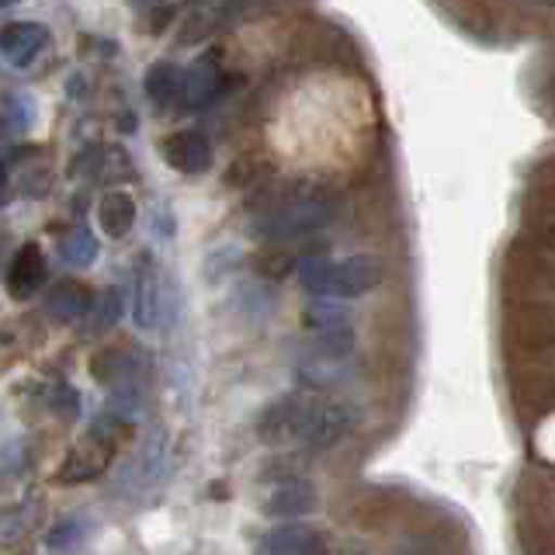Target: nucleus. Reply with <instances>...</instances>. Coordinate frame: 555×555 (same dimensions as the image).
Listing matches in <instances>:
<instances>
[{"label":"nucleus","mask_w":555,"mask_h":555,"mask_svg":"<svg viewBox=\"0 0 555 555\" xmlns=\"http://www.w3.org/2000/svg\"><path fill=\"white\" fill-rule=\"evenodd\" d=\"M531 233H534V243H538V247L548 250V254H555V216H552V212L538 219Z\"/></svg>","instance_id":"nucleus-27"},{"label":"nucleus","mask_w":555,"mask_h":555,"mask_svg":"<svg viewBox=\"0 0 555 555\" xmlns=\"http://www.w3.org/2000/svg\"><path fill=\"white\" fill-rule=\"evenodd\" d=\"M94 312H98V330L115 326L118 317H121V292H118V288H108V292H104Z\"/></svg>","instance_id":"nucleus-24"},{"label":"nucleus","mask_w":555,"mask_h":555,"mask_svg":"<svg viewBox=\"0 0 555 555\" xmlns=\"http://www.w3.org/2000/svg\"><path fill=\"white\" fill-rule=\"evenodd\" d=\"M143 87H146V98L156 104V108H173V104L184 98V69L160 60L146 69Z\"/></svg>","instance_id":"nucleus-17"},{"label":"nucleus","mask_w":555,"mask_h":555,"mask_svg":"<svg viewBox=\"0 0 555 555\" xmlns=\"http://www.w3.org/2000/svg\"><path fill=\"white\" fill-rule=\"evenodd\" d=\"M35 126V101L28 94H8L4 98V132L25 135Z\"/></svg>","instance_id":"nucleus-22"},{"label":"nucleus","mask_w":555,"mask_h":555,"mask_svg":"<svg viewBox=\"0 0 555 555\" xmlns=\"http://www.w3.org/2000/svg\"><path fill=\"white\" fill-rule=\"evenodd\" d=\"M257 552L260 555H320L323 534L312 525H282L260 538Z\"/></svg>","instance_id":"nucleus-15"},{"label":"nucleus","mask_w":555,"mask_h":555,"mask_svg":"<svg viewBox=\"0 0 555 555\" xmlns=\"http://www.w3.org/2000/svg\"><path fill=\"white\" fill-rule=\"evenodd\" d=\"M264 167H260L257 160H236L233 164V170L225 173V178H230V184H240V188H254V184H260L264 181Z\"/></svg>","instance_id":"nucleus-23"},{"label":"nucleus","mask_w":555,"mask_h":555,"mask_svg":"<svg viewBox=\"0 0 555 555\" xmlns=\"http://www.w3.org/2000/svg\"><path fill=\"white\" fill-rule=\"evenodd\" d=\"M60 257H63V264L69 268H91L94 260H98V240L94 233L87 230V225H74L69 233H63L60 240Z\"/></svg>","instance_id":"nucleus-19"},{"label":"nucleus","mask_w":555,"mask_h":555,"mask_svg":"<svg viewBox=\"0 0 555 555\" xmlns=\"http://www.w3.org/2000/svg\"><path fill=\"white\" fill-rule=\"evenodd\" d=\"M219 87H222V66L212 52H205V56H198L184 69V104L191 112L208 108L219 98Z\"/></svg>","instance_id":"nucleus-12"},{"label":"nucleus","mask_w":555,"mask_h":555,"mask_svg":"<svg viewBox=\"0 0 555 555\" xmlns=\"http://www.w3.org/2000/svg\"><path fill=\"white\" fill-rule=\"evenodd\" d=\"M511 344L525 354L555 351V309L548 302H517L507 312Z\"/></svg>","instance_id":"nucleus-5"},{"label":"nucleus","mask_w":555,"mask_h":555,"mask_svg":"<svg viewBox=\"0 0 555 555\" xmlns=\"http://www.w3.org/2000/svg\"><path fill=\"white\" fill-rule=\"evenodd\" d=\"M382 278H386V268H382V260L372 254L334 260L320 299H358V295H369L372 288H378Z\"/></svg>","instance_id":"nucleus-6"},{"label":"nucleus","mask_w":555,"mask_h":555,"mask_svg":"<svg viewBox=\"0 0 555 555\" xmlns=\"http://www.w3.org/2000/svg\"><path fill=\"white\" fill-rule=\"evenodd\" d=\"M98 309L94 302V292L87 288L83 282H74V278H66V282H56L46 295V317L52 323H80L83 317H91Z\"/></svg>","instance_id":"nucleus-10"},{"label":"nucleus","mask_w":555,"mask_h":555,"mask_svg":"<svg viewBox=\"0 0 555 555\" xmlns=\"http://www.w3.org/2000/svg\"><path fill=\"white\" fill-rule=\"evenodd\" d=\"M49 403H52V410H63L66 416H77V410H80V396L66 386V382H56V386L49 389Z\"/></svg>","instance_id":"nucleus-25"},{"label":"nucleus","mask_w":555,"mask_h":555,"mask_svg":"<svg viewBox=\"0 0 555 555\" xmlns=\"http://www.w3.org/2000/svg\"><path fill=\"white\" fill-rule=\"evenodd\" d=\"M132 320L139 330H153L156 323V312H160V278H156V264L153 257L143 254L135 264V274H132Z\"/></svg>","instance_id":"nucleus-14"},{"label":"nucleus","mask_w":555,"mask_h":555,"mask_svg":"<svg viewBox=\"0 0 555 555\" xmlns=\"http://www.w3.org/2000/svg\"><path fill=\"white\" fill-rule=\"evenodd\" d=\"M160 153L178 173H205L216 164V150H212V143H208V135L198 129L170 132L160 143Z\"/></svg>","instance_id":"nucleus-7"},{"label":"nucleus","mask_w":555,"mask_h":555,"mask_svg":"<svg viewBox=\"0 0 555 555\" xmlns=\"http://www.w3.org/2000/svg\"><path fill=\"white\" fill-rule=\"evenodd\" d=\"M49 46V28L39 22H14L4 28V39H0V49H4V60L17 69L31 66L39 60V52Z\"/></svg>","instance_id":"nucleus-13"},{"label":"nucleus","mask_w":555,"mask_h":555,"mask_svg":"<svg viewBox=\"0 0 555 555\" xmlns=\"http://www.w3.org/2000/svg\"><path fill=\"white\" fill-rule=\"evenodd\" d=\"M254 271L260 278H268V282H285L288 274L299 271V257L288 254L285 247H264L254 257Z\"/></svg>","instance_id":"nucleus-20"},{"label":"nucleus","mask_w":555,"mask_h":555,"mask_svg":"<svg viewBox=\"0 0 555 555\" xmlns=\"http://www.w3.org/2000/svg\"><path fill=\"white\" fill-rule=\"evenodd\" d=\"M219 17H222V8H212V4L191 8L188 22H184V31H181V46H198V42H205L208 35L219 28Z\"/></svg>","instance_id":"nucleus-21"},{"label":"nucleus","mask_w":555,"mask_h":555,"mask_svg":"<svg viewBox=\"0 0 555 555\" xmlns=\"http://www.w3.org/2000/svg\"><path fill=\"white\" fill-rule=\"evenodd\" d=\"M77 520H60L56 528L49 531V548H69L77 542Z\"/></svg>","instance_id":"nucleus-26"},{"label":"nucleus","mask_w":555,"mask_h":555,"mask_svg":"<svg viewBox=\"0 0 555 555\" xmlns=\"http://www.w3.org/2000/svg\"><path fill=\"white\" fill-rule=\"evenodd\" d=\"M302 326L317 340L320 354L326 361H340L354 351V330H351V312H347L337 299H317L302 309Z\"/></svg>","instance_id":"nucleus-4"},{"label":"nucleus","mask_w":555,"mask_h":555,"mask_svg":"<svg viewBox=\"0 0 555 555\" xmlns=\"http://www.w3.org/2000/svg\"><path fill=\"white\" fill-rule=\"evenodd\" d=\"M317 507H320L317 486H312L309 479H299V476L278 482L274 490L268 493V500H264V514L268 517H288V520L309 517Z\"/></svg>","instance_id":"nucleus-11"},{"label":"nucleus","mask_w":555,"mask_h":555,"mask_svg":"<svg viewBox=\"0 0 555 555\" xmlns=\"http://www.w3.org/2000/svg\"><path fill=\"white\" fill-rule=\"evenodd\" d=\"M91 375L101 382V386H132L135 375V354H129L126 347H104L91 358Z\"/></svg>","instance_id":"nucleus-18"},{"label":"nucleus","mask_w":555,"mask_h":555,"mask_svg":"<svg viewBox=\"0 0 555 555\" xmlns=\"http://www.w3.org/2000/svg\"><path fill=\"white\" fill-rule=\"evenodd\" d=\"M121 416L126 413H104L101 421L87 430V438L66 451V459L56 473V482H63V486L91 482L108 468V462L115 455V444L121 438V430H126V421H121Z\"/></svg>","instance_id":"nucleus-2"},{"label":"nucleus","mask_w":555,"mask_h":555,"mask_svg":"<svg viewBox=\"0 0 555 555\" xmlns=\"http://www.w3.org/2000/svg\"><path fill=\"white\" fill-rule=\"evenodd\" d=\"M358 421V413L351 403H340V399H326V403L317 406V416H312V424L306 430V438L302 444L309 451H330V448H337L347 434H351Z\"/></svg>","instance_id":"nucleus-8"},{"label":"nucleus","mask_w":555,"mask_h":555,"mask_svg":"<svg viewBox=\"0 0 555 555\" xmlns=\"http://www.w3.org/2000/svg\"><path fill=\"white\" fill-rule=\"evenodd\" d=\"M98 225L108 240H121L135 225V198L129 191H104L98 202Z\"/></svg>","instance_id":"nucleus-16"},{"label":"nucleus","mask_w":555,"mask_h":555,"mask_svg":"<svg viewBox=\"0 0 555 555\" xmlns=\"http://www.w3.org/2000/svg\"><path fill=\"white\" fill-rule=\"evenodd\" d=\"M173 11H178V8H173V4H156V8H146V14H150V35H160L167 25H170V17H173Z\"/></svg>","instance_id":"nucleus-28"},{"label":"nucleus","mask_w":555,"mask_h":555,"mask_svg":"<svg viewBox=\"0 0 555 555\" xmlns=\"http://www.w3.org/2000/svg\"><path fill=\"white\" fill-rule=\"evenodd\" d=\"M317 406H320V399H312L306 392H288L282 399H274V403L260 413L257 438L264 444H274V448L302 441L309 424H312V416H317Z\"/></svg>","instance_id":"nucleus-3"},{"label":"nucleus","mask_w":555,"mask_h":555,"mask_svg":"<svg viewBox=\"0 0 555 555\" xmlns=\"http://www.w3.org/2000/svg\"><path fill=\"white\" fill-rule=\"evenodd\" d=\"M49 282V260L42 254L39 243H25L22 250L11 257L8 264V292L11 299L25 302L31 295H39Z\"/></svg>","instance_id":"nucleus-9"},{"label":"nucleus","mask_w":555,"mask_h":555,"mask_svg":"<svg viewBox=\"0 0 555 555\" xmlns=\"http://www.w3.org/2000/svg\"><path fill=\"white\" fill-rule=\"evenodd\" d=\"M268 198H271L268 212L257 222V233L268 240H295L317 233L334 219L337 208L334 188H326L320 181H299L285 191H274Z\"/></svg>","instance_id":"nucleus-1"}]
</instances>
